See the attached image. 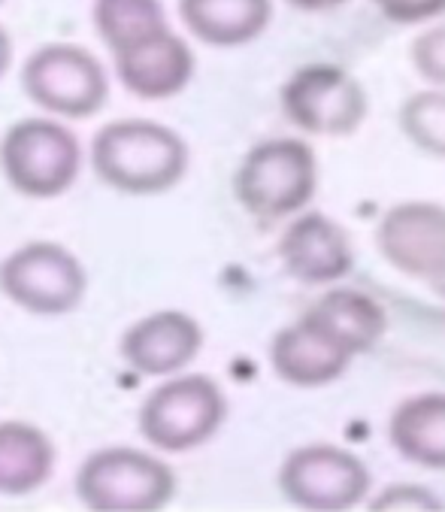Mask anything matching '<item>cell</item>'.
Returning a JSON list of instances; mask_svg holds the SVG:
<instances>
[{"instance_id":"6da1fadb","label":"cell","mask_w":445,"mask_h":512,"mask_svg":"<svg viewBox=\"0 0 445 512\" xmlns=\"http://www.w3.org/2000/svg\"><path fill=\"white\" fill-rule=\"evenodd\" d=\"M91 164L109 188L122 194H161L185 176L188 146L167 125L122 119L94 134Z\"/></svg>"},{"instance_id":"7a4b0ae2","label":"cell","mask_w":445,"mask_h":512,"mask_svg":"<svg viewBox=\"0 0 445 512\" xmlns=\"http://www.w3.org/2000/svg\"><path fill=\"white\" fill-rule=\"evenodd\" d=\"M318 185V161L303 140L279 137L252 146L234 176L237 200L255 219H288L306 210Z\"/></svg>"},{"instance_id":"3957f363","label":"cell","mask_w":445,"mask_h":512,"mask_svg":"<svg viewBox=\"0 0 445 512\" xmlns=\"http://www.w3.org/2000/svg\"><path fill=\"white\" fill-rule=\"evenodd\" d=\"M76 494L97 512H152L173 500L176 473L149 452L113 446L91 452L82 461Z\"/></svg>"},{"instance_id":"277c9868","label":"cell","mask_w":445,"mask_h":512,"mask_svg":"<svg viewBox=\"0 0 445 512\" xmlns=\"http://www.w3.org/2000/svg\"><path fill=\"white\" fill-rule=\"evenodd\" d=\"M228 416L215 379L191 373L161 382L140 409V434L161 452H188L218 434Z\"/></svg>"},{"instance_id":"5b68a950","label":"cell","mask_w":445,"mask_h":512,"mask_svg":"<svg viewBox=\"0 0 445 512\" xmlns=\"http://www.w3.org/2000/svg\"><path fill=\"white\" fill-rule=\"evenodd\" d=\"M82 164L76 134L55 119H22L0 140V170L7 182L34 200L64 194Z\"/></svg>"},{"instance_id":"8992f818","label":"cell","mask_w":445,"mask_h":512,"mask_svg":"<svg viewBox=\"0 0 445 512\" xmlns=\"http://www.w3.org/2000/svg\"><path fill=\"white\" fill-rule=\"evenodd\" d=\"M22 88L37 107L58 119H88L109 97L100 58L76 43H46L22 67Z\"/></svg>"},{"instance_id":"52a82bcc","label":"cell","mask_w":445,"mask_h":512,"mask_svg":"<svg viewBox=\"0 0 445 512\" xmlns=\"http://www.w3.org/2000/svg\"><path fill=\"white\" fill-rule=\"evenodd\" d=\"M88 276L61 243L34 240L0 261V291L34 316H67L82 303Z\"/></svg>"},{"instance_id":"ba28073f","label":"cell","mask_w":445,"mask_h":512,"mask_svg":"<svg viewBox=\"0 0 445 512\" xmlns=\"http://www.w3.org/2000/svg\"><path fill=\"white\" fill-rule=\"evenodd\" d=\"M285 116L315 137H346L367 119V91L337 64H306L282 88Z\"/></svg>"},{"instance_id":"9c48e42d","label":"cell","mask_w":445,"mask_h":512,"mask_svg":"<svg viewBox=\"0 0 445 512\" xmlns=\"http://www.w3.org/2000/svg\"><path fill=\"white\" fill-rule=\"evenodd\" d=\"M282 494L315 512H340L367 500L370 470L367 464L340 446H303L294 449L279 470Z\"/></svg>"},{"instance_id":"30bf717a","label":"cell","mask_w":445,"mask_h":512,"mask_svg":"<svg viewBox=\"0 0 445 512\" xmlns=\"http://www.w3.org/2000/svg\"><path fill=\"white\" fill-rule=\"evenodd\" d=\"M379 252L391 267L427 282L445 279V207L427 200L397 203L376 231Z\"/></svg>"},{"instance_id":"8fae6325","label":"cell","mask_w":445,"mask_h":512,"mask_svg":"<svg viewBox=\"0 0 445 512\" xmlns=\"http://www.w3.org/2000/svg\"><path fill=\"white\" fill-rule=\"evenodd\" d=\"M113 61L122 85L143 100L176 97L191 82L197 64L191 46L170 25L113 52Z\"/></svg>"},{"instance_id":"7c38bea8","label":"cell","mask_w":445,"mask_h":512,"mask_svg":"<svg viewBox=\"0 0 445 512\" xmlns=\"http://www.w3.org/2000/svg\"><path fill=\"white\" fill-rule=\"evenodd\" d=\"M352 358L355 355L309 313L282 328L270 343V364L276 376L297 388H318L340 379Z\"/></svg>"},{"instance_id":"4fadbf2b","label":"cell","mask_w":445,"mask_h":512,"mask_svg":"<svg viewBox=\"0 0 445 512\" xmlns=\"http://www.w3.org/2000/svg\"><path fill=\"white\" fill-rule=\"evenodd\" d=\"M203 349V328L179 310H161L134 322L122 337V358L143 376H173Z\"/></svg>"},{"instance_id":"5bb4252c","label":"cell","mask_w":445,"mask_h":512,"mask_svg":"<svg viewBox=\"0 0 445 512\" xmlns=\"http://www.w3.org/2000/svg\"><path fill=\"white\" fill-rule=\"evenodd\" d=\"M279 258L285 270L306 285L337 282L355 261L346 231L324 213H300L282 234Z\"/></svg>"},{"instance_id":"9a60e30c","label":"cell","mask_w":445,"mask_h":512,"mask_svg":"<svg viewBox=\"0 0 445 512\" xmlns=\"http://www.w3.org/2000/svg\"><path fill=\"white\" fill-rule=\"evenodd\" d=\"M179 19L200 43L234 49L267 31L273 0H179Z\"/></svg>"},{"instance_id":"2e32d148","label":"cell","mask_w":445,"mask_h":512,"mask_svg":"<svg viewBox=\"0 0 445 512\" xmlns=\"http://www.w3.org/2000/svg\"><path fill=\"white\" fill-rule=\"evenodd\" d=\"M388 437L400 458L427 470H445V394L403 400L388 422Z\"/></svg>"},{"instance_id":"e0dca14e","label":"cell","mask_w":445,"mask_h":512,"mask_svg":"<svg viewBox=\"0 0 445 512\" xmlns=\"http://www.w3.org/2000/svg\"><path fill=\"white\" fill-rule=\"evenodd\" d=\"M306 313L315 322H321L352 355L370 352L385 337V328H388V319L379 300L355 288L324 291Z\"/></svg>"},{"instance_id":"ac0fdd59","label":"cell","mask_w":445,"mask_h":512,"mask_svg":"<svg viewBox=\"0 0 445 512\" xmlns=\"http://www.w3.org/2000/svg\"><path fill=\"white\" fill-rule=\"evenodd\" d=\"M55 470L52 440L28 422H0V494H31Z\"/></svg>"},{"instance_id":"d6986e66","label":"cell","mask_w":445,"mask_h":512,"mask_svg":"<svg viewBox=\"0 0 445 512\" xmlns=\"http://www.w3.org/2000/svg\"><path fill=\"white\" fill-rule=\"evenodd\" d=\"M91 19L109 52H119L167 25L161 0H94Z\"/></svg>"},{"instance_id":"ffe728a7","label":"cell","mask_w":445,"mask_h":512,"mask_svg":"<svg viewBox=\"0 0 445 512\" xmlns=\"http://www.w3.org/2000/svg\"><path fill=\"white\" fill-rule=\"evenodd\" d=\"M400 128L421 152L445 158V88L412 94L400 107Z\"/></svg>"},{"instance_id":"44dd1931","label":"cell","mask_w":445,"mask_h":512,"mask_svg":"<svg viewBox=\"0 0 445 512\" xmlns=\"http://www.w3.org/2000/svg\"><path fill=\"white\" fill-rule=\"evenodd\" d=\"M412 64L427 82L445 88V25H433L415 37Z\"/></svg>"},{"instance_id":"7402d4cb","label":"cell","mask_w":445,"mask_h":512,"mask_svg":"<svg viewBox=\"0 0 445 512\" xmlns=\"http://www.w3.org/2000/svg\"><path fill=\"white\" fill-rule=\"evenodd\" d=\"M370 509H442V500L427 491L424 485H388L385 491H379L373 500H370Z\"/></svg>"},{"instance_id":"603a6c76","label":"cell","mask_w":445,"mask_h":512,"mask_svg":"<svg viewBox=\"0 0 445 512\" xmlns=\"http://www.w3.org/2000/svg\"><path fill=\"white\" fill-rule=\"evenodd\" d=\"M376 10L397 25H418L445 13V0H373Z\"/></svg>"},{"instance_id":"cb8c5ba5","label":"cell","mask_w":445,"mask_h":512,"mask_svg":"<svg viewBox=\"0 0 445 512\" xmlns=\"http://www.w3.org/2000/svg\"><path fill=\"white\" fill-rule=\"evenodd\" d=\"M294 10H303V13H321V10H337L343 7L346 0H288Z\"/></svg>"},{"instance_id":"d4e9b609","label":"cell","mask_w":445,"mask_h":512,"mask_svg":"<svg viewBox=\"0 0 445 512\" xmlns=\"http://www.w3.org/2000/svg\"><path fill=\"white\" fill-rule=\"evenodd\" d=\"M10 64H13V40H10L7 28H4V25H0V79H4V76H7Z\"/></svg>"},{"instance_id":"484cf974","label":"cell","mask_w":445,"mask_h":512,"mask_svg":"<svg viewBox=\"0 0 445 512\" xmlns=\"http://www.w3.org/2000/svg\"><path fill=\"white\" fill-rule=\"evenodd\" d=\"M433 291H436L439 297H445V279H439V282L433 285Z\"/></svg>"},{"instance_id":"4316f807","label":"cell","mask_w":445,"mask_h":512,"mask_svg":"<svg viewBox=\"0 0 445 512\" xmlns=\"http://www.w3.org/2000/svg\"><path fill=\"white\" fill-rule=\"evenodd\" d=\"M0 4H4V0H0Z\"/></svg>"}]
</instances>
